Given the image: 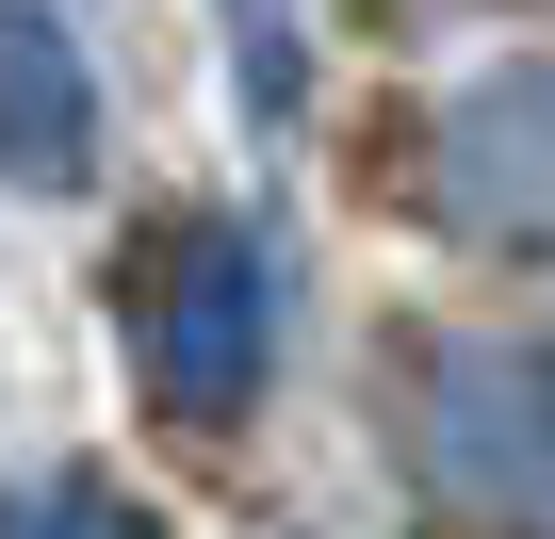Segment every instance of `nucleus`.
Wrapping results in <instances>:
<instances>
[{
	"instance_id": "obj_1",
	"label": "nucleus",
	"mask_w": 555,
	"mask_h": 539,
	"mask_svg": "<svg viewBox=\"0 0 555 539\" xmlns=\"http://www.w3.org/2000/svg\"><path fill=\"white\" fill-rule=\"evenodd\" d=\"M278 360V245L245 213H180L147 261V393L180 425H229Z\"/></svg>"
},
{
	"instance_id": "obj_2",
	"label": "nucleus",
	"mask_w": 555,
	"mask_h": 539,
	"mask_svg": "<svg viewBox=\"0 0 555 539\" xmlns=\"http://www.w3.org/2000/svg\"><path fill=\"white\" fill-rule=\"evenodd\" d=\"M425 196L474 245H555V66H490L425 115Z\"/></svg>"
},
{
	"instance_id": "obj_3",
	"label": "nucleus",
	"mask_w": 555,
	"mask_h": 539,
	"mask_svg": "<svg viewBox=\"0 0 555 539\" xmlns=\"http://www.w3.org/2000/svg\"><path fill=\"white\" fill-rule=\"evenodd\" d=\"M425 458L474 506H555V360H441L425 376Z\"/></svg>"
},
{
	"instance_id": "obj_4",
	"label": "nucleus",
	"mask_w": 555,
	"mask_h": 539,
	"mask_svg": "<svg viewBox=\"0 0 555 539\" xmlns=\"http://www.w3.org/2000/svg\"><path fill=\"white\" fill-rule=\"evenodd\" d=\"M82 164H99V66H82V34L50 17V0H0V180L82 196Z\"/></svg>"
},
{
	"instance_id": "obj_5",
	"label": "nucleus",
	"mask_w": 555,
	"mask_h": 539,
	"mask_svg": "<svg viewBox=\"0 0 555 539\" xmlns=\"http://www.w3.org/2000/svg\"><path fill=\"white\" fill-rule=\"evenodd\" d=\"M0 539H164V523L99 474H34V490H0Z\"/></svg>"
},
{
	"instance_id": "obj_6",
	"label": "nucleus",
	"mask_w": 555,
	"mask_h": 539,
	"mask_svg": "<svg viewBox=\"0 0 555 539\" xmlns=\"http://www.w3.org/2000/svg\"><path fill=\"white\" fill-rule=\"evenodd\" d=\"M245 99H261V131L295 115V0H245Z\"/></svg>"
}]
</instances>
